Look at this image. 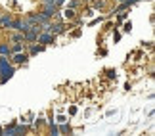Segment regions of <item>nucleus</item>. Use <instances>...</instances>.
I'll use <instances>...</instances> for the list:
<instances>
[{
  "label": "nucleus",
  "mask_w": 155,
  "mask_h": 136,
  "mask_svg": "<svg viewBox=\"0 0 155 136\" xmlns=\"http://www.w3.org/2000/svg\"><path fill=\"white\" fill-rule=\"evenodd\" d=\"M40 40H42V42H44V44H48V42H50V40H52V37H48V35H44V37H42V38H40Z\"/></svg>",
  "instance_id": "f257e3e1"
},
{
  "label": "nucleus",
  "mask_w": 155,
  "mask_h": 136,
  "mask_svg": "<svg viewBox=\"0 0 155 136\" xmlns=\"http://www.w3.org/2000/svg\"><path fill=\"white\" fill-rule=\"evenodd\" d=\"M15 61H25V56H23V54H17L15 56Z\"/></svg>",
  "instance_id": "f03ea898"
}]
</instances>
